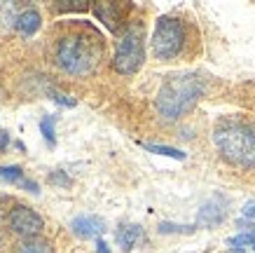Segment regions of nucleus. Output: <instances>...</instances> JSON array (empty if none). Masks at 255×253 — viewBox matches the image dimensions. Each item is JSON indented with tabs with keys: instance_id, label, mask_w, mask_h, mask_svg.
<instances>
[{
	"instance_id": "5701e85b",
	"label": "nucleus",
	"mask_w": 255,
	"mask_h": 253,
	"mask_svg": "<svg viewBox=\"0 0 255 253\" xmlns=\"http://www.w3.org/2000/svg\"><path fill=\"white\" fill-rule=\"evenodd\" d=\"M96 249H99V253H110L108 251V244H106L103 239H99V242H96Z\"/></svg>"
},
{
	"instance_id": "a211bd4d",
	"label": "nucleus",
	"mask_w": 255,
	"mask_h": 253,
	"mask_svg": "<svg viewBox=\"0 0 255 253\" xmlns=\"http://www.w3.org/2000/svg\"><path fill=\"white\" fill-rule=\"evenodd\" d=\"M49 94H52V99H54L56 103H63V106H68V108H73L78 103L75 99H66V94H59V92H49Z\"/></svg>"
},
{
	"instance_id": "4468645a",
	"label": "nucleus",
	"mask_w": 255,
	"mask_h": 253,
	"mask_svg": "<svg viewBox=\"0 0 255 253\" xmlns=\"http://www.w3.org/2000/svg\"><path fill=\"white\" fill-rule=\"evenodd\" d=\"M23 178V169L16 167V164H9V167H0V181L2 183H19Z\"/></svg>"
},
{
	"instance_id": "aec40b11",
	"label": "nucleus",
	"mask_w": 255,
	"mask_h": 253,
	"mask_svg": "<svg viewBox=\"0 0 255 253\" xmlns=\"http://www.w3.org/2000/svg\"><path fill=\"white\" fill-rule=\"evenodd\" d=\"M244 216H246V218H251V221H255V200L248 202L246 207H244Z\"/></svg>"
},
{
	"instance_id": "f3484780",
	"label": "nucleus",
	"mask_w": 255,
	"mask_h": 253,
	"mask_svg": "<svg viewBox=\"0 0 255 253\" xmlns=\"http://www.w3.org/2000/svg\"><path fill=\"white\" fill-rule=\"evenodd\" d=\"M192 225H173V223H159V232L169 235V232H192Z\"/></svg>"
},
{
	"instance_id": "1a4fd4ad",
	"label": "nucleus",
	"mask_w": 255,
	"mask_h": 253,
	"mask_svg": "<svg viewBox=\"0 0 255 253\" xmlns=\"http://www.w3.org/2000/svg\"><path fill=\"white\" fill-rule=\"evenodd\" d=\"M115 237L117 244L122 246V251H131L133 246L138 244V239L143 237V230H140V225H122Z\"/></svg>"
},
{
	"instance_id": "20e7f679",
	"label": "nucleus",
	"mask_w": 255,
	"mask_h": 253,
	"mask_svg": "<svg viewBox=\"0 0 255 253\" xmlns=\"http://www.w3.org/2000/svg\"><path fill=\"white\" fill-rule=\"evenodd\" d=\"M192 26L176 14L162 16L152 33V54L159 61H173L190 49Z\"/></svg>"
},
{
	"instance_id": "b1692460",
	"label": "nucleus",
	"mask_w": 255,
	"mask_h": 253,
	"mask_svg": "<svg viewBox=\"0 0 255 253\" xmlns=\"http://www.w3.org/2000/svg\"><path fill=\"white\" fill-rule=\"evenodd\" d=\"M232 253H244V249H232Z\"/></svg>"
},
{
	"instance_id": "9d476101",
	"label": "nucleus",
	"mask_w": 255,
	"mask_h": 253,
	"mask_svg": "<svg viewBox=\"0 0 255 253\" xmlns=\"http://www.w3.org/2000/svg\"><path fill=\"white\" fill-rule=\"evenodd\" d=\"M40 12H35V9H26V12H21L19 14V19H16V28H19V33L21 35H33V33L40 28Z\"/></svg>"
},
{
	"instance_id": "dca6fc26",
	"label": "nucleus",
	"mask_w": 255,
	"mask_h": 253,
	"mask_svg": "<svg viewBox=\"0 0 255 253\" xmlns=\"http://www.w3.org/2000/svg\"><path fill=\"white\" fill-rule=\"evenodd\" d=\"M40 134L45 136L47 146H54V117L52 115H45L40 120Z\"/></svg>"
},
{
	"instance_id": "4be33fe9",
	"label": "nucleus",
	"mask_w": 255,
	"mask_h": 253,
	"mask_svg": "<svg viewBox=\"0 0 255 253\" xmlns=\"http://www.w3.org/2000/svg\"><path fill=\"white\" fill-rule=\"evenodd\" d=\"M7 143H9V136H7V131H0V153L7 148Z\"/></svg>"
},
{
	"instance_id": "f257e3e1",
	"label": "nucleus",
	"mask_w": 255,
	"mask_h": 253,
	"mask_svg": "<svg viewBox=\"0 0 255 253\" xmlns=\"http://www.w3.org/2000/svg\"><path fill=\"white\" fill-rule=\"evenodd\" d=\"M101 59H103V38L89 23H70L56 38L54 61L70 75H89L99 68Z\"/></svg>"
},
{
	"instance_id": "9b49d317",
	"label": "nucleus",
	"mask_w": 255,
	"mask_h": 253,
	"mask_svg": "<svg viewBox=\"0 0 255 253\" xmlns=\"http://www.w3.org/2000/svg\"><path fill=\"white\" fill-rule=\"evenodd\" d=\"M94 12H96L101 21L106 23V26H110L113 31L117 28V21H120V14H122L120 5H96V7H94Z\"/></svg>"
},
{
	"instance_id": "f03ea898",
	"label": "nucleus",
	"mask_w": 255,
	"mask_h": 253,
	"mask_svg": "<svg viewBox=\"0 0 255 253\" xmlns=\"http://www.w3.org/2000/svg\"><path fill=\"white\" fill-rule=\"evenodd\" d=\"M206 84L197 73H178L169 75L157 92V113L164 120H180L187 110L201 99Z\"/></svg>"
},
{
	"instance_id": "6ab92c4d",
	"label": "nucleus",
	"mask_w": 255,
	"mask_h": 253,
	"mask_svg": "<svg viewBox=\"0 0 255 253\" xmlns=\"http://www.w3.org/2000/svg\"><path fill=\"white\" fill-rule=\"evenodd\" d=\"M49 181H52V183L70 185V181H68V178H66V174H63V171H54V174H52V176H49Z\"/></svg>"
},
{
	"instance_id": "7ed1b4c3",
	"label": "nucleus",
	"mask_w": 255,
	"mask_h": 253,
	"mask_svg": "<svg viewBox=\"0 0 255 253\" xmlns=\"http://www.w3.org/2000/svg\"><path fill=\"white\" fill-rule=\"evenodd\" d=\"M218 153L239 169H255V131L241 120H223L213 131Z\"/></svg>"
},
{
	"instance_id": "2eb2a0df",
	"label": "nucleus",
	"mask_w": 255,
	"mask_h": 253,
	"mask_svg": "<svg viewBox=\"0 0 255 253\" xmlns=\"http://www.w3.org/2000/svg\"><path fill=\"white\" fill-rule=\"evenodd\" d=\"M16 253H52L49 244L47 242H40V239H31V242H26V244L19 246V251Z\"/></svg>"
},
{
	"instance_id": "ddd939ff",
	"label": "nucleus",
	"mask_w": 255,
	"mask_h": 253,
	"mask_svg": "<svg viewBox=\"0 0 255 253\" xmlns=\"http://www.w3.org/2000/svg\"><path fill=\"white\" fill-rule=\"evenodd\" d=\"M227 244H230V249H246V246H251L255 251V232H241L237 237L227 239Z\"/></svg>"
},
{
	"instance_id": "f8f14e48",
	"label": "nucleus",
	"mask_w": 255,
	"mask_h": 253,
	"mask_svg": "<svg viewBox=\"0 0 255 253\" xmlns=\"http://www.w3.org/2000/svg\"><path fill=\"white\" fill-rule=\"evenodd\" d=\"M145 150L157 155H166V157H173V160H185V153L178 150V148H169V146H157V143H143Z\"/></svg>"
},
{
	"instance_id": "39448f33",
	"label": "nucleus",
	"mask_w": 255,
	"mask_h": 253,
	"mask_svg": "<svg viewBox=\"0 0 255 253\" xmlns=\"http://www.w3.org/2000/svg\"><path fill=\"white\" fill-rule=\"evenodd\" d=\"M145 59V47H143V26H129L122 33V38L117 40L115 59L113 66L120 75H133L140 70Z\"/></svg>"
},
{
	"instance_id": "0eeeda50",
	"label": "nucleus",
	"mask_w": 255,
	"mask_h": 253,
	"mask_svg": "<svg viewBox=\"0 0 255 253\" xmlns=\"http://www.w3.org/2000/svg\"><path fill=\"white\" fill-rule=\"evenodd\" d=\"M225 216H227V200H225L223 195H213V197L199 209L197 223L213 228V225H220V223L225 221Z\"/></svg>"
},
{
	"instance_id": "423d86ee",
	"label": "nucleus",
	"mask_w": 255,
	"mask_h": 253,
	"mask_svg": "<svg viewBox=\"0 0 255 253\" xmlns=\"http://www.w3.org/2000/svg\"><path fill=\"white\" fill-rule=\"evenodd\" d=\"M45 221L40 218V214H35L31 207L26 204H16L9 209L7 214V228L19 237H35L42 232Z\"/></svg>"
},
{
	"instance_id": "412c9836",
	"label": "nucleus",
	"mask_w": 255,
	"mask_h": 253,
	"mask_svg": "<svg viewBox=\"0 0 255 253\" xmlns=\"http://www.w3.org/2000/svg\"><path fill=\"white\" fill-rule=\"evenodd\" d=\"M16 185H21V188H26L28 192H38V185L33 183V181H26V178H21V181H19Z\"/></svg>"
},
{
	"instance_id": "6e6552de",
	"label": "nucleus",
	"mask_w": 255,
	"mask_h": 253,
	"mask_svg": "<svg viewBox=\"0 0 255 253\" xmlns=\"http://www.w3.org/2000/svg\"><path fill=\"white\" fill-rule=\"evenodd\" d=\"M70 228H73V232L82 239L101 237L103 230H106V228H103V221L96 218V216H78L75 221L70 223Z\"/></svg>"
}]
</instances>
